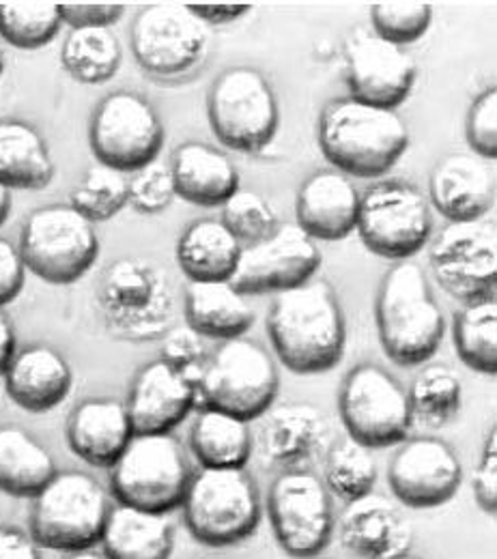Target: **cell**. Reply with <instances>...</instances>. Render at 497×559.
Wrapping results in <instances>:
<instances>
[{
	"label": "cell",
	"mask_w": 497,
	"mask_h": 559,
	"mask_svg": "<svg viewBox=\"0 0 497 559\" xmlns=\"http://www.w3.org/2000/svg\"><path fill=\"white\" fill-rule=\"evenodd\" d=\"M339 412L350 437L368 448L401 443L414 421L405 388L377 364H362L347 374Z\"/></svg>",
	"instance_id": "11"
},
{
	"label": "cell",
	"mask_w": 497,
	"mask_h": 559,
	"mask_svg": "<svg viewBox=\"0 0 497 559\" xmlns=\"http://www.w3.org/2000/svg\"><path fill=\"white\" fill-rule=\"evenodd\" d=\"M433 219L423 192L405 181H377L359 194L355 230L362 243L383 259L407 261L423 250Z\"/></svg>",
	"instance_id": "10"
},
{
	"label": "cell",
	"mask_w": 497,
	"mask_h": 559,
	"mask_svg": "<svg viewBox=\"0 0 497 559\" xmlns=\"http://www.w3.org/2000/svg\"><path fill=\"white\" fill-rule=\"evenodd\" d=\"M66 559H106L104 554H97L93 549H84V551H75V554H68Z\"/></svg>",
	"instance_id": "52"
},
{
	"label": "cell",
	"mask_w": 497,
	"mask_h": 559,
	"mask_svg": "<svg viewBox=\"0 0 497 559\" xmlns=\"http://www.w3.org/2000/svg\"><path fill=\"white\" fill-rule=\"evenodd\" d=\"M162 359L177 368L181 374H186L192 383L199 385L201 374L205 370V364L210 359L203 336H199L192 328H175L166 334L164 347H162Z\"/></svg>",
	"instance_id": "43"
},
{
	"label": "cell",
	"mask_w": 497,
	"mask_h": 559,
	"mask_svg": "<svg viewBox=\"0 0 497 559\" xmlns=\"http://www.w3.org/2000/svg\"><path fill=\"white\" fill-rule=\"evenodd\" d=\"M428 259L435 280L452 297L465 304L496 297L497 241L492 222H450L435 237Z\"/></svg>",
	"instance_id": "13"
},
{
	"label": "cell",
	"mask_w": 497,
	"mask_h": 559,
	"mask_svg": "<svg viewBox=\"0 0 497 559\" xmlns=\"http://www.w3.org/2000/svg\"><path fill=\"white\" fill-rule=\"evenodd\" d=\"M241 248L220 219H199L179 237L177 263L190 282H228Z\"/></svg>",
	"instance_id": "30"
},
{
	"label": "cell",
	"mask_w": 497,
	"mask_h": 559,
	"mask_svg": "<svg viewBox=\"0 0 497 559\" xmlns=\"http://www.w3.org/2000/svg\"><path fill=\"white\" fill-rule=\"evenodd\" d=\"M381 347L399 366H421L443 341V312L433 297L423 267L401 261L381 282L377 297Z\"/></svg>",
	"instance_id": "3"
},
{
	"label": "cell",
	"mask_w": 497,
	"mask_h": 559,
	"mask_svg": "<svg viewBox=\"0 0 497 559\" xmlns=\"http://www.w3.org/2000/svg\"><path fill=\"white\" fill-rule=\"evenodd\" d=\"M412 419L430 428H439L454 418L461 409L463 385L459 374L448 366H428L407 392Z\"/></svg>",
	"instance_id": "36"
},
{
	"label": "cell",
	"mask_w": 497,
	"mask_h": 559,
	"mask_svg": "<svg viewBox=\"0 0 497 559\" xmlns=\"http://www.w3.org/2000/svg\"><path fill=\"white\" fill-rule=\"evenodd\" d=\"M110 514L104 487L82 472H57L33 499L31 538L39 549L75 554L102 540Z\"/></svg>",
	"instance_id": "4"
},
{
	"label": "cell",
	"mask_w": 497,
	"mask_h": 559,
	"mask_svg": "<svg viewBox=\"0 0 497 559\" xmlns=\"http://www.w3.org/2000/svg\"><path fill=\"white\" fill-rule=\"evenodd\" d=\"M2 71H4V52L0 48V75H2Z\"/></svg>",
	"instance_id": "53"
},
{
	"label": "cell",
	"mask_w": 497,
	"mask_h": 559,
	"mask_svg": "<svg viewBox=\"0 0 497 559\" xmlns=\"http://www.w3.org/2000/svg\"><path fill=\"white\" fill-rule=\"evenodd\" d=\"M319 146L326 159L345 175L377 179L403 157L410 130L397 110L347 97L328 104L321 112Z\"/></svg>",
	"instance_id": "2"
},
{
	"label": "cell",
	"mask_w": 497,
	"mask_h": 559,
	"mask_svg": "<svg viewBox=\"0 0 497 559\" xmlns=\"http://www.w3.org/2000/svg\"><path fill=\"white\" fill-rule=\"evenodd\" d=\"M175 194L192 205L217 207L239 190V173L226 153L205 142L181 144L170 162Z\"/></svg>",
	"instance_id": "26"
},
{
	"label": "cell",
	"mask_w": 497,
	"mask_h": 559,
	"mask_svg": "<svg viewBox=\"0 0 497 559\" xmlns=\"http://www.w3.org/2000/svg\"><path fill=\"white\" fill-rule=\"evenodd\" d=\"M418 68L414 57L377 35L359 37L347 57L352 97L377 108L394 110L412 93Z\"/></svg>",
	"instance_id": "18"
},
{
	"label": "cell",
	"mask_w": 497,
	"mask_h": 559,
	"mask_svg": "<svg viewBox=\"0 0 497 559\" xmlns=\"http://www.w3.org/2000/svg\"><path fill=\"white\" fill-rule=\"evenodd\" d=\"M164 139L155 108L132 91L110 93L93 112L88 130L97 162L119 173H137L155 162Z\"/></svg>",
	"instance_id": "12"
},
{
	"label": "cell",
	"mask_w": 497,
	"mask_h": 559,
	"mask_svg": "<svg viewBox=\"0 0 497 559\" xmlns=\"http://www.w3.org/2000/svg\"><path fill=\"white\" fill-rule=\"evenodd\" d=\"M359 192L354 183L336 170L310 175L299 188L295 213L297 226L310 239L336 241L355 230Z\"/></svg>",
	"instance_id": "24"
},
{
	"label": "cell",
	"mask_w": 497,
	"mask_h": 559,
	"mask_svg": "<svg viewBox=\"0 0 497 559\" xmlns=\"http://www.w3.org/2000/svg\"><path fill=\"white\" fill-rule=\"evenodd\" d=\"M190 445L208 469H244L252 454V432L246 419L205 407L190 430Z\"/></svg>",
	"instance_id": "33"
},
{
	"label": "cell",
	"mask_w": 497,
	"mask_h": 559,
	"mask_svg": "<svg viewBox=\"0 0 497 559\" xmlns=\"http://www.w3.org/2000/svg\"><path fill=\"white\" fill-rule=\"evenodd\" d=\"M339 536L362 559H392L410 551L412 527L388 499L368 492L347 503Z\"/></svg>",
	"instance_id": "23"
},
{
	"label": "cell",
	"mask_w": 497,
	"mask_h": 559,
	"mask_svg": "<svg viewBox=\"0 0 497 559\" xmlns=\"http://www.w3.org/2000/svg\"><path fill=\"white\" fill-rule=\"evenodd\" d=\"M210 48L208 26L188 4L157 2L144 7L132 26V50L142 70L175 78L197 70Z\"/></svg>",
	"instance_id": "15"
},
{
	"label": "cell",
	"mask_w": 497,
	"mask_h": 559,
	"mask_svg": "<svg viewBox=\"0 0 497 559\" xmlns=\"http://www.w3.org/2000/svg\"><path fill=\"white\" fill-rule=\"evenodd\" d=\"M268 334L284 366L297 374H319L341 364L345 317L334 288L310 280L279 293L268 314Z\"/></svg>",
	"instance_id": "1"
},
{
	"label": "cell",
	"mask_w": 497,
	"mask_h": 559,
	"mask_svg": "<svg viewBox=\"0 0 497 559\" xmlns=\"http://www.w3.org/2000/svg\"><path fill=\"white\" fill-rule=\"evenodd\" d=\"M134 437L123 403L91 399L80 403L68 419L71 452L93 467H113Z\"/></svg>",
	"instance_id": "25"
},
{
	"label": "cell",
	"mask_w": 497,
	"mask_h": 559,
	"mask_svg": "<svg viewBox=\"0 0 497 559\" xmlns=\"http://www.w3.org/2000/svg\"><path fill=\"white\" fill-rule=\"evenodd\" d=\"M128 205L126 173L97 164L71 190L70 207L84 215L88 222L113 219Z\"/></svg>",
	"instance_id": "39"
},
{
	"label": "cell",
	"mask_w": 497,
	"mask_h": 559,
	"mask_svg": "<svg viewBox=\"0 0 497 559\" xmlns=\"http://www.w3.org/2000/svg\"><path fill=\"white\" fill-rule=\"evenodd\" d=\"M190 534L208 547L250 538L261 521V499L244 469H208L192 476L181 501Z\"/></svg>",
	"instance_id": "5"
},
{
	"label": "cell",
	"mask_w": 497,
	"mask_h": 559,
	"mask_svg": "<svg viewBox=\"0 0 497 559\" xmlns=\"http://www.w3.org/2000/svg\"><path fill=\"white\" fill-rule=\"evenodd\" d=\"M24 261L20 250L7 241L0 239V308L11 304L24 288Z\"/></svg>",
	"instance_id": "47"
},
{
	"label": "cell",
	"mask_w": 497,
	"mask_h": 559,
	"mask_svg": "<svg viewBox=\"0 0 497 559\" xmlns=\"http://www.w3.org/2000/svg\"><path fill=\"white\" fill-rule=\"evenodd\" d=\"M61 26L59 2H0V37L13 48H44Z\"/></svg>",
	"instance_id": "38"
},
{
	"label": "cell",
	"mask_w": 497,
	"mask_h": 559,
	"mask_svg": "<svg viewBox=\"0 0 497 559\" xmlns=\"http://www.w3.org/2000/svg\"><path fill=\"white\" fill-rule=\"evenodd\" d=\"M99 543L106 559H170L175 532L164 512L119 503L110 508Z\"/></svg>",
	"instance_id": "27"
},
{
	"label": "cell",
	"mask_w": 497,
	"mask_h": 559,
	"mask_svg": "<svg viewBox=\"0 0 497 559\" xmlns=\"http://www.w3.org/2000/svg\"><path fill=\"white\" fill-rule=\"evenodd\" d=\"M279 383L272 355L241 336L224 341L208 359L199 381V396L212 409L250 421L272 407Z\"/></svg>",
	"instance_id": "7"
},
{
	"label": "cell",
	"mask_w": 497,
	"mask_h": 559,
	"mask_svg": "<svg viewBox=\"0 0 497 559\" xmlns=\"http://www.w3.org/2000/svg\"><path fill=\"white\" fill-rule=\"evenodd\" d=\"M430 201L450 222L483 219L496 201V177L476 155L443 157L430 175Z\"/></svg>",
	"instance_id": "20"
},
{
	"label": "cell",
	"mask_w": 497,
	"mask_h": 559,
	"mask_svg": "<svg viewBox=\"0 0 497 559\" xmlns=\"http://www.w3.org/2000/svg\"><path fill=\"white\" fill-rule=\"evenodd\" d=\"M268 512L276 540L291 558H315L332 540L330 492L310 472L288 469L279 476L270 490Z\"/></svg>",
	"instance_id": "14"
},
{
	"label": "cell",
	"mask_w": 497,
	"mask_h": 559,
	"mask_svg": "<svg viewBox=\"0 0 497 559\" xmlns=\"http://www.w3.org/2000/svg\"><path fill=\"white\" fill-rule=\"evenodd\" d=\"M392 559H421V558H416V556H412V554H403V556H399V558H392Z\"/></svg>",
	"instance_id": "54"
},
{
	"label": "cell",
	"mask_w": 497,
	"mask_h": 559,
	"mask_svg": "<svg viewBox=\"0 0 497 559\" xmlns=\"http://www.w3.org/2000/svg\"><path fill=\"white\" fill-rule=\"evenodd\" d=\"M61 63L75 82L104 84L121 68V44L110 28H75L63 44Z\"/></svg>",
	"instance_id": "34"
},
{
	"label": "cell",
	"mask_w": 497,
	"mask_h": 559,
	"mask_svg": "<svg viewBox=\"0 0 497 559\" xmlns=\"http://www.w3.org/2000/svg\"><path fill=\"white\" fill-rule=\"evenodd\" d=\"M104 306L123 330L141 336L157 332L168 314L164 282L153 267L139 261L113 265L104 280Z\"/></svg>",
	"instance_id": "21"
},
{
	"label": "cell",
	"mask_w": 497,
	"mask_h": 559,
	"mask_svg": "<svg viewBox=\"0 0 497 559\" xmlns=\"http://www.w3.org/2000/svg\"><path fill=\"white\" fill-rule=\"evenodd\" d=\"M199 401V385L164 359L146 364L126 403L134 435H166L179 426Z\"/></svg>",
	"instance_id": "19"
},
{
	"label": "cell",
	"mask_w": 497,
	"mask_h": 559,
	"mask_svg": "<svg viewBox=\"0 0 497 559\" xmlns=\"http://www.w3.org/2000/svg\"><path fill=\"white\" fill-rule=\"evenodd\" d=\"M454 345L465 366L483 374L497 372V301L465 304L454 321Z\"/></svg>",
	"instance_id": "35"
},
{
	"label": "cell",
	"mask_w": 497,
	"mask_h": 559,
	"mask_svg": "<svg viewBox=\"0 0 497 559\" xmlns=\"http://www.w3.org/2000/svg\"><path fill=\"white\" fill-rule=\"evenodd\" d=\"M465 136L483 159L497 157V88L492 86L470 106Z\"/></svg>",
	"instance_id": "44"
},
{
	"label": "cell",
	"mask_w": 497,
	"mask_h": 559,
	"mask_svg": "<svg viewBox=\"0 0 497 559\" xmlns=\"http://www.w3.org/2000/svg\"><path fill=\"white\" fill-rule=\"evenodd\" d=\"M241 246L257 243L270 237L276 228V213L257 192L237 190L224 205L220 219Z\"/></svg>",
	"instance_id": "41"
},
{
	"label": "cell",
	"mask_w": 497,
	"mask_h": 559,
	"mask_svg": "<svg viewBox=\"0 0 497 559\" xmlns=\"http://www.w3.org/2000/svg\"><path fill=\"white\" fill-rule=\"evenodd\" d=\"M186 319L199 336L224 343L246 336L255 325V310L230 282H190Z\"/></svg>",
	"instance_id": "29"
},
{
	"label": "cell",
	"mask_w": 497,
	"mask_h": 559,
	"mask_svg": "<svg viewBox=\"0 0 497 559\" xmlns=\"http://www.w3.org/2000/svg\"><path fill=\"white\" fill-rule=\"evenodd\" d=\"M188 7L205 26H220V24L235 22L252 9L246 2H199Z\"/></svg>",
	"instance_id": "49"
},
{
	"label": "cell",
	"mask_w": 497,
	"mask_h": 559,
	"mask_svg": "<svg viewBox=\"0 0 497 559\" xmlns=\"http://www.w3.org/2000/svg\"><path fill=\"white\" fill-rule=\"evenodd\" d=\"M192 480L181 443L170 435H134L110 467V489L121 506L149 512L179 508Z\"/></svg>",
	"instance_id": "6"
},
{
	"label": "cell",
	"mask_w": 497,
	"mask_h": 559,
	"mask_svg": "<svg viewBox=\"0 0 497 559\" xmlns=\"http://www.w3.org/2000/svg\"><path fill=\"white\" fill-rule=\"evenodd\" d=\"M433 20V9L428 2L414 0H390L375 2L370 7V22L375 35L397 44L401 48L425 37Z\"/></svg>",
	"instance_id": "40"
},
{
	"label": "cell",
	"mask_w": 497,
	"mask_h": 559,
	"mask_svg": "<svg viewBox=\"0 0 497 559\" xmlns=\"http://www.w3.org/2000/svg\"><path fill=\"white\" fill-rule=\"evenodd\" d=\"M474 497L476 503L489 512L496 514L497 510V430L494 428L492 435L487 437L483 459L478 463V469L474 472Z\"/></svg>",
	"instance_id": "46"
},
{
	"label": "cell",
	"mask_w": 497,
	"mask_h": 559,
	"mask_svg": "<svg viewBox=\"0 0 497 559\" xmlns=\"http://www.w3.org/2000/svg\"><path fill=\"white\" fill-rule=\"evenodd\" d=\"M59 13L63 24H70L71 31L75 28H110L117 24L123 13L126 4L121 2H59Z\"/></svg>",
	"instance_id": "45"
},
{
	"label": "cell",
	"mask_w": 497,
	"mask_h": 559,
	"mask_svg": "<svg viewBox=\"0 0 497 559\" xmlns=\"http://www.w3.org/2000/svg\"><path fill=\"white\" fill-rule=\"evenodd\" d=\"M55 162L42 134L24 121H0V183L9 190H44Z\"/></svg>",
	"instance_id": "31"
},
{
	"label": "cell",
	"mask_w": 497,
	"mask_h": 559,
	"mask_svg": "<svg viewBox=\"0 0 497 559\" xmlns=\"http://www.w3.org/2000/svg\"><path fill=\"white\" fill-rule=\"evenodd\" d=\"M2 379L9 399L31 414L57 409L70 396L73 385L68 359L59 350L44 345L15 350Z\"/></svg>",
	"instance_id": "22"
},
{
	"label": "cell",
	"mask_w": 497,
	"mask_h": 559,
	"mask_svg": "<svg viewBox=\"0 0 497 559\" xmlns=\"http://www.w3.org/2000/svg\"><path fill=\"white\" fill-rule=\"evenodd\" d=\"M57 476L50 452L26 430L0 428V492L35 499Z\"/></svg>",
	"instance_id": "32"
},
{
	"label": "cell",
	"mask_w": 497,
	"mask_h": 559,
	"mask_svg": "<svg viewBox=\"0 0 497 559\" xmlns=\"http://www.w3.org/2000/svg\"><path fill=\"white\" fill-rule=\"evenodd\" d=\"M175 197L170 166L159 164L157 159L132 173V179L128 181V203L144 215L162 213Z\"/></svg>",
	"instance_id": "42"
},
{
	"label": "cell",
	"mask_w": 497,
	"mask_h": 559,
	"mask_svg": "<svg viewBox=\"0 0 497 559\" xmlns=\"http://www.w3.org/2000/svg\"><path fill=\"white\" fill-rule=\"evenodd\" d=\"M261 439L270 461L284 467H299L323 450L328 419L308 403H286L270 414Z\"/></svg>",
	"instance_id": "28"
},
{
	"label": "cell",
	"mask_w": 497,
	"mask_h": 559,
	"mask_svg": "<svg viewBox=\"0 0 497 559\" xmlns=\"http://www.w3.org/2000/svg\"><path fill=\"white\" fill-rule=\"evenodd\" d=\"M321 265V252L297 224L276 226L257 243L244 246L237 270L228 280L241 295L284 293L310 282Z\"/></svg>",
	"instance_id": "16"
},
{
	"label": "cell",
	"mask_w": 497,
	"mask_h": 559,
	"mask_svg": "<svg viewBox=\"0 0 497 559\" xmlns=\"http://www.w3.org/2000/svg\"><path fill=\"white\" fill-rule=\"evenodd\" d=\"M13 355H15V332L9 317L0 308V377L4 374Z\"/></svg>",
	"instance_id": "50"
},
{
	"label": "cell",
	"mask_w": 497,
	"mask_h": 559,
	"mask_svg": "<svg viewBox=\"0 0 497 559\" xmlns=\"http://www.w3.org/2000/svg\"><path fill=\"white\" fill-rule=\"evenodd\" d=\"M20 254L24 267L50 284L82 278L99 257L95 224L70 205L33 211L22 228Z\"/></svg>",
	"instance_id": "8"
},
{
	"label": "cell",
	"mask_w": 497,
	"mask_h": 559,
	"mask_svg": "<svg viewBox=\"0 0 497 559\" xmlns=\"http://www.w3.org/2000/svg\"><path fill=\"white\" fill-rule=\"evenodd\" d=\"M0 559H42V554L31 534L11 525H0Z\"/></svg>",
	"instance_id": "48"
},
{
	"label": "cell",
	"mask_w": 497,
	"mask_h": 559,
	"mask_svg": "<svg viewBox=\"0 0 497 559\" xmlns=\"http://www.w3.org/2000/svg\"><path fill=\"white\" fill-rule=\"evenodd\" d=\"M11 211V190L0 183V226L7 222Z\"/></svg>",
	"instance_id": "51"
},
{
	"label": "cell",
	"mask_w": 497,
	"mask_h": 559,
	"mask_svg": "<svg viewBox=\"0 0 497 559\" xmlns=\"http://www.w3.org/2000/svg\"><path fill=\"white\" fill-rule=\"evenodd\" d=\"M208 115L213 134L224 146L241 153L263 151L279 132V102L261 71H224L210 91Z\"/></svg>",
	"instance_id": "9"
},
{
	"label": "cell",
	"mask_w": 497,
	"mask_h": 559,
	"mask_svg": "<svg viewBox=\"0 0 497 559\" xmlns=\"http://www.w3.org/2000/svg\"><path fill=\"white\" fill-rule=\"evenodd\" d=\"M377 483V463L370 448L345 437L336 441L326 454V489L343 501H355L368 492Z\"/></svg>",
	"instance_id": "37"
},
{
	"label": "cell",
	"mask_w": 497,
	"mask_h": 559,
	"mask_svg": "<svg viewBox=\"0 0 497 559\" xmlns=\"http://www.w3.org/2000/svg\"><path fill=\"white\" fill-rule=\"evenodd\" d=\"M463 480L457 452L437 437L407 441L392 459L388 483L407 508H437L450 501Z\"/></svg>",
	"instance_id": "17"
}]
</instances>
